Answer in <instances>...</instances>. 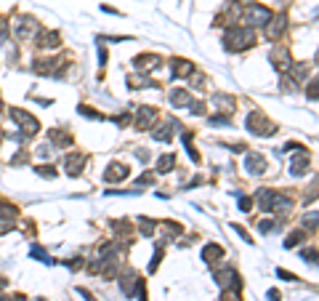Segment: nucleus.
<instances>
[{"instance_id":"obj_1","label":"nucleus","mask_w":319,"mask_h":301,"mask_svg":"<svg viewBox=\"0 0 319 301\" xmlns=\"http://www.w3.org/2000/svg\"><path fill=\"white\" fill-rule=\"evenodd\" d=\"M269 19H271V14L264 6H250L242 14V21H247V24H269Z\"/></svg>"},{"instance_id":"obj_2","label":"nucleus","mask_w":319,"mask_h":301,"mask_svg":"<svg viewBox=\"0 0 319 301\" xmlns=\"http://www.w3.org/2000/svg\"><path fill=\"white\" fill-rule=\"evenodd\" d=\"M253 43V35L247 32V30H231V32H226V45L231 51H240V48H245V45H250Z\"/></svg>"},{"instance_id":"obj_3","label":"nucleus","mask_w":319,"mask_h":301,"mask_svg":"<svg viewBox=\"0 0 319 301\" xmlns=\"http://www.w3.org/2000/svg\"><path fill=\"white\" fill-rule=\"evenodd\" d=\"M247 128H250V131H253L255 136H266V133L271 136V133H274V131H277V128H274V125H271L269 120H264V118H261V115H258V112H253V115H250V118H247Z\"/></svg>"},{"instance_id":"obj_4","label":"nucleus","mask_w":319,"mask_h":301,"mask_svg":"<svg viewBox=\"0 0 319 301\" xmlns=\"http://www.w3.org/2000/svg\"><path fill=\"white\" fill-rule=\"evenodd\" d=\"M245 166L250 168L253 173H264V171H266V160H264L261 155H247V157H245Z\"/></svg>"},{"instance_id":"obj_5","label":"nucleus","mask_w":319,"mask_h":301,"mask_svg":"<svg viewBox=\"0 0 319 301\" xmlns=\"http://www.w3.org/2000/svg\"><path fill=\"white\" fill-rule=\"evenodd\" d=\"M82 163H85V157H82V155H69L67 157V168H69V173H72V176H75V173H80V168H82Z\"/></svg>"},{"instance_id":"obj_6","label":"nucleus","mask_w":319,"mask_h":301,"mask_svg":"<svg viewBox=\"0 0 319 301\" xmlns=\"http://www.w3.org/2000/svg\"><path fill=\"white\" fill-rule=\"evenodd\" d=\"M306 166H309V155H298L293 160V173H295V176H301V173H306L303 171Z\"/></svg>"},{"instance_id":"obj_7","label":"nucleus","mask_w":319,"mask_h":301,"mask_svg":"<svg viewBox=\"0 0 319 301\" xmlns=\"http://www.w3.org/2000/svg\"><path fill=\"white\" fill-rule=\"evenodd\" d=\"M189 72H192V64H189V62H181V59H176V62H173V77L189 75Z\"/></svg>"},{"instance_id":"obj_8","label":"nucleus","mask_w":319,"mask_h":301,"mask_svg":"<svg viewBox=\"0 0 319 301\" xmlns=\"http://www.w3.org/2000/svg\"><path fill=\"white\" fill-rule=\"evenodd\" d=\"M155 64H160L157 56H141V59H136V67H138V69H144V72H147V69H152Z\"/></svg>"},{"instance_id":"obj_9","label":"nucleus","mask_w":319,"mask_h":301,"mask_svg":"<svg viewBox=\"0 0 319 301\" xmlns=\"http://www.w3.org/2000/svg\"><path fill=\"white\" fill-rule=\"evenodd\" d=\"M125 176H128L125 166H112V168H109V173H106V179H109V181H114V179H117V181H123Z\"/></svg>"},{"instance_id":"obj_10","label":"nucleus","mask_w":319,"mask_h":301,"mask_svg":"<svg viewBox=\"0 0 319 301\" xmlns=\"http://www.w3.org/2000/svg\"><path fill=\"white\" fill-rule=\"evenodd\" d=\"M173 163H176V160H173V155H165V157H160V160H157V168H160V173H168V171L173 168Z\"/></svg>"},{"instance_id":"obj_11","label":"nucleus","mask_w":319,"mask_h":301,"mask_svg":"<svg viewBox=\"0 0 319 301\" xmlns=\"http://www.w3.org/2000/svg\"><path fill=\"white\" fill-rule=\"evenodd\" d=\"M221 253H223V251H221L218 245H208V248H205V261H216Z\"/></svg>"}]
</instances>
